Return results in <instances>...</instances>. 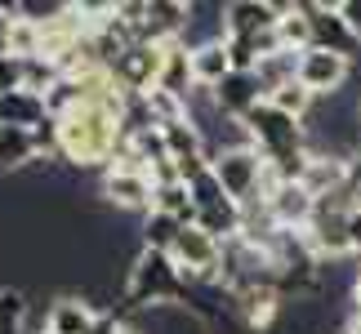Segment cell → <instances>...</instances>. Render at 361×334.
<instances>
[{
  "instance_id": "6da1fadb",
  "label": "cell",
  "mask_w": 361,
  "mask_h": 334,
  "mask_svg": "<svg viewBox=\"0 0 361 334\" xmlns=\"http://www.w3.org/2000/svg\"><path fill=\"white\" fill-rule=\"evenodd\" d=\"M121 151V120L107 107H76L59 120V161L72 170H112Z\"/></svg>"
},
{
  "instance_id": "7a4b0ae2",
  "label": "cell",
  "mask_w": 361,
  "mask_h": 334,
  "mask_svg": "<svg viewBox=\"0 0 361 334\" xmlns=\"http://www.w3.org/2000/svg\"><path fill=\"white\" fill-rule=\"evenodd\" d=\"M188 276L174 268L161 249H138L125 276V308H183L188 303Z\"/></svg>"
},
{
  "instance_id": "3957f363",
  "label": "cell",
  "mask_w": 361,
  "mask_h": 334,
  "mask_svg": "<svg viewBox=\"0 0 361 334\" xmlns=\"http://www.w3.org/2000/svg\"><path fill=\"white\" fill-rule=\"evenodd\" d=\"M214 178L224 183V192L237 205H250V201H259V192H263V170H268V161L259 156V147L255 143H241V147H224L214 156Z\"/></svg>"
},
{
  "instance_id": "277c9868",
  "label": "cell",
  "mask_w": 361,
  "mask_h": 334,
  "mask_svg": "<svg viewBox=\"0 0 361 334\" xmlns=\"http://www.w3.org/2000/svg\"><path fill=\"white\" fill-rule=\"evenodd\" d=\"M348 76H353V58H343V54H330L322 45L299 54V85L312 89L317 99H335L348 85Z\"/></svg>"
},
{
  "instance_id": "5b68a950",
  "label": "cell",
  "mask_w": 361,
  "mask_h": 334,
  "mask_svg": "<svg viewBox=\"0 0 361 334\" xmlns=\"http://www.w3.org/2000/svg\"><path fill=\"white\" fill-rule=\"evenodd\" d=\"M103 197L107 205L116 210H130V214H152L157 210V178L143 174V170H103Z\"/></svg>"
},
{
  "instance_id": "8992f818",
  "label": "cell",
  "mask_w": 361,
  "mask_h": 334,
  "mask_svg": "<svg viewBox=\"0 0 361 334\" xmlns=\"http://www.w3.org/2000/svg\"><path fill=\"white\" fill-rule=\"evenodd\" d=\"M308 5V18H312V45H322L330 54H343V58H357L361 40L353 36V27L343 23L339 5H317V0H303Z\"/></svg>"
},
{
  "instance_id": "52a82bcc",
  "label": "cell",
  "mask_w": 361,
  "mask_h": 334,
  "mask_svg": "<svg viewBox=\"0 0 361 334\" xmlns=\"http://www.w3.org/2000/svg\"><path fill=\"white\" fill-rule=\"evenodd\" d=\"M276 0H228L224 5V23H228V40L232 36H263V32H276Z\"/></svg>"
},
{
  "instance_id": "ba28073f",
  "label": "cell",
  "mask_w": 361,
  "mask_h": 334,
  "mask_svg": "<svg viewBox=\"0 0 361 334\" xmlns=\"http://www.w3.org/2000/svg\"><path fill=\"white\" fill-rule=\"evenodd\" d=\"M214 99H219V111L224 116H232V120H245L250 111H255L268 94H263V85H259V76L255 72H232L224 85L214 89Z\"/></svg>"
},
{
  "instance_id": "9c48e42d",
  "label": "cell",
  "mask_w": 361,
  "mask_h": 334,
  "mask_svg": "<svg viewBox=\"0 0 361 334\" xmlns=\"http://www.w3.org/2000/svg\"><path fill=\"white\" fill-rule=\"evenodd\" d=\"M45 330L49 334H94L99 330V312L80 295H63V299H54V308L45 312Z\"/></svg>"
},
{
  "instance_id": "30bf717a",
  "label": "cell",
  "mask_w": 361,
  "mask_h": 334,
  "mask_svg": "<svg viewBox=\"0 0 361 334\" xmlns=\"http://www.w3.org/2000/svg\"><path fill=\"white\" fill-rule=\"evenodd\" d=\"M276 9H281V18H276V40H281V49H290V54L312 49L308 5H303V0H276Z\"/></svg>"
},
{
  "instance_id": "8fae6325",
  "label": "cell",
  "mask_w": 361,
  "mask_h": 334,
  "mask_svg": "<svg viewBox=\"0 0 361 334\" xmlns=\"http://www.w3.org/2000/svg\"><path fill=\"white\" fill-rule=\"evenodd\" d=\"M45 120H49V107L40 94H32V89L0 94V125H9V130H36Z\"/></svg>"
},
{
  "instance_id": "7c38bea8",
  "label": "cell",
  "mask_w": 361,
  "mask_h": 334,
  "mask_svg": "<svg viewBox=\"0 0 361 334\" xmlns=\"http://www.w3.org/2000/svg\"><path fill=\"white\" fill-rule=\"evenodd\" d=\"M228 76H232L228 40H210V45H197V49H192V80H197V85L219 89Z\"/></svg>"
},
{
  "instance_id": "4fadbf2b",
  "label": "cell",
  "mask_w": 361,
  "mask_h": 334,
  "mask_svg": "<svg viewBox=\"0 0 361 334\" xmlns=\"http://www.w3.org/2000/svg\"><path fill=\"white\" fill-rule=\"evenodd\" d=\"M40 161V147H36V134L32 130H9L0 125V170H27V165Z\"/></svg>"
},
{
  "instance_id": "5bb4252c",
  "label": "cell",
  "mask_w": 361,
  "mask_h": 334,
  "mask_svg": "<svg viewBox=\"0 0 361 334\" xmlns=\"http://www.w3.org/2000/svg\"><path fill=\"white\" fill-rule=\"evenodd\" d=\"M157 210L170 214L178 223H197V205H192V187L183 178H174V183H157Z\"/></svg>"
},
{
  "instance_id": "9a60e30c",
  "label": "cell",
  "mask_w": 361,
  "mask_h": 334,
  "mask_svg": "<svg viewBox=\"0 0 361 334\" xmlns=\"http://www.w3.org/2000/svg\"><path fill=\"white\" fill-rule=\"evenodd\" d=\"M32 321V303L18 285H0V334H27Z\"/></svg>"
},
{
  "instance_id": "2e32d148",
  "label": "cell",
  "mask_w": 361,
  "mask_h": 334,
  "mask_svg": "<svg viewBox=\"0 0 361 334\" xmlns=\"http://www.w3.org/2000/svg\"><path fill=\"white\" fill-rule=\"evenodd\" d=\"M268 103H272L276 111H286V116H295V120H308V116H312L317 94H312V89H303L299 80H290V85H281V89H272V94H268Z\"/></svg>"
},
{
  "instance_id": "e0dca14e",
  "label": "cell",
  "mask_w": 361,
  "mask_h": 334,
  "mask_svg": "<svg viewBox=\"0 0 361 334\" xmlns=\"http://www.w3.org/2000/svg\"><path fill=\"white\" fill-rule=\"evenodd\" d=\"M27 89V58L0 49V94H18Z\"/></svg>"
},
{
  "instance_id": "ac0fdd59",
  "label": "cell",
  "mask_w": 361,
  "mask_h": 334,
  "mask_svg": "<svg viewBox=\"0 0 361 334\" xmlns=\"http://www.w3.org/2000/svg\"><path fill=\"white\" fill-rule=\"evenodd\" d=\"M339 13H343V23L353 27V36L361 40V0H339Z\"/></svg>"
},
{
  "instance_id": "d6986e66",
  "label": "cell",
  "mask_w": 361,
  "mask_h": 334,
  "mask_svg": "<svg viewBox=\"0 0 361 334\" xmlns=\"http://www.w3.org/2000/svg\"><path fill=\"white\" fill-rule=\"evenodd\" d=\"M348 241H353V254L361 259V214H357V210L348 214Z\"/></svg>"
},
{
  "instance_id": "ffe728a7",
  "label": "cell",
  "mask_w": 361,
  "mask_h": 334,
  "mask_svg": "<svg viewBox=\"0 0 361 334\" xmlns=\"http://www.w3.org/2000/svg\"><path fill=\"white\" fill-rule=\"evenodd\" d=\"M353 210L361 214V178H353Z\"/></svg>"
},
{
  "instance_id": "44dd1931",
  "label": "cell",
  "mask_w": 361,
  "mask_h": 334,
  "mask_svg": "<svg viewBox=\"0 0 361 334\" xmlns=\"http://www.w3.org/2000/svg\"><path fill=\"white\" fill-rule=\"evenodd\" d=\"M348 303H353V308L361 312V276H357V285H353V299H348Z\"/></svg>"
},
{
  "instance_id": "7402d4cb",
  "label": "cell",
  "mask_w": 361,
  "mask_h": 334,
  "mask_svg": "<svg viewBox=\"0 0 361 334\" xmlns=\"http://www.w3.org/2000/svg\"><path fill=\"white\" fill-rule=\"evenodd\" d=\"M116 334H138V330H134V326H121V330H116Z\"/></svg>"
},
{
  "instance_id": "603a6c76",
  "label": "cell",
  "mask_w": 361,
  "mask_h": 334,
  "mask_svg": "<svg viewBox=\"0 0 361 334\" xmlns=\"http://www.w3.org/2000/svg\"><path fill=\"white\" fill-rule=\"evenodd\" d=\"M357 116H361V103H357Z\"/></svg>"
}]
</instances>
